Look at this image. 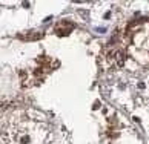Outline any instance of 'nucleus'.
I'll use <instances>...</instances> for the list:
<instances>
[{
	"label": "nucleus",
	"instance_id": "f257e3e1",
	"mask_svg": "<svg viewBox=\"0 0 149 144\" xmlns=\"http://www.w3.org/2000/svg\"><path fill=\"white\" fill-rule=\"evenodd\" d=\"M115 58H117V66H118V68H121V66L125 64V55L121 54V52H118Z\"/></svg>",
	"mask_w": 149,
	"mask_h": 144
},
{
	"label": "nucleus",
	"instance_id": "f03ea898",
	"mask_svg": "<svg viewBox=\"0 0 149 144\" xmlns=\"http://www.w3.org/2000/svg\"><path fill=\"white\" fill-rule=\"evenodd\" d=\"M95 31H97V32H104V31H106V29H104V28H103V29H102V28H97Z\"/></svg>",
	"mask_w": 149,
	"mask_h": 144
}]
</instances>
